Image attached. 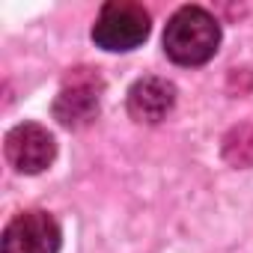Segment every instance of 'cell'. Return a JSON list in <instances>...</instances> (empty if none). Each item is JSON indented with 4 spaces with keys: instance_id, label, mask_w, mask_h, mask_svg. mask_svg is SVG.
Here are the masks:
<instances>
[{
    "instance_id": "1",
    "label": "cell",
    "mask_w": 253,
    "mask_h": 253,
    "mask_svg": "<svg viewBox=\"0 0 253 253\" xmlns=\"http://www.w3.org/2000/svg\"><path fill=\"white\" fill-rule=\"evenodd\" d=\"M220 24L203 6H182L164 27V51L179 66H200L214 57Z\"/></svg>"
},
{
    "instance_id": "6",
    "label": "cell",
    "mask_w": 253,
    "mask_h": 253,
    "mask_svg": "<svg viewBox=\"0 0 253 253\" xmlns=\"http://www.w3.org/2000/svg\"><path fill=\"white\" fill-rule=\"evenodd\" d=\"M176 104V86L164 78H140L128 89V113L137 122H161Z\"/></svg>"
},
{
    "instance_id": "3",
    "label": "cell",
    "mask_w": 253,
    "mask_h": 253,
    "mask_svg": "<svg viewBox=\"0 0 253 253\" xmlns=\"http://www.w3.org/2000/svg\"><path fill=\"white\" fill-rule=\"evenodd\" d=\"M101 89L104 84L95 69H72L63 81V89L54 98V116L66 128H84L98 116Z\"/></svg>"
},
{
    "instance_id": "7",
    "label": "cell",
    "mask_w": 253,
    "mask_h": 253,
    "mask_svg": "<svg viewBox=\"0 0 253 253\" xmlns=\"http://www.w3.org/2000/svg\"><path fill=\"white\" fill-rule=\"evenodd\" d=\"M223 158L232 167H253V125H235L223 137Z\"/></svg>"
},
{
    "instance_id": "5",
    "label": "cell",
    "mask_w": 253,
    "mask_h": 253,
    "mask_svg": "<svg viewBox=\"0 0 253 253\" xmlns=\"http://www.w3.org/2000/svg\"><path fill=\"white\" fill-rule=\"evenodd\" d=\"M57 143L48 128L36 122H24L6 134V158L18 173H42L54 161Z\"/></svg>"
},
{
    "instance_id": "2",
    "label": "cell",
    "mask_w": 253,
    "mask_h": 253,
    "mask_svg": "<svg viewBox=\"0 0 253 253\" xmlns=\"http://www.w3.org/2000/svg\"><path fill=\"white\" fill-rule=\"evenodd\" d=\"M146 36H149V12L131 0L104 3L92 24V39L104 51H131Z\"/></svg>"
},
{
    "instance_id": "4",
    "label": "cell",
    "mask_w": 253,
    "mask_h": 253,
    "mask_svg": "<svg viewBox=\"0 0 253 253\" xmlns=\"http://www.w3.org/2000/svg\"><path fill=\"white\" fill-rule=\"evenodd\" d=\"M57 250H60V226L42 209L15 214L3 229V238H0V253H57Z\"/></svg>"
}]
</instances>
